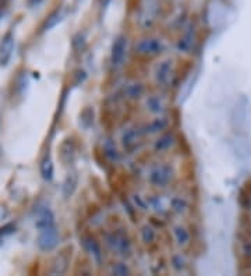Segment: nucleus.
<instances>
[{"mask_svg": "<svg viewBox=\"0 0 251 276\" xmlns=\"http://www.w3.org/2000/svg\"><path fill=\"white\" fill-rule=\"evenodd\" d=\"M126 55H127V38L123 35H119L113 45H112V53H111V60L112 64L115 67H119L125 63Z\"/></svg>", "mask_w": 251, "mask_h": 276, "instance_id": "5", "label": "nucleus"}, {"mask_svg": "<svg viewBox=\"0 0 251 276\" xmlns=\"http://www.w3.org/2000/svg\"><path fill=\"white\" fill-rule=\"evenodd\" d=\"M172 74H173V64H172V60H163L162 63H159V66L156 67V82H159V84H162V85L169 84Z\"/></svg>", "mask_w": 251, "mask_h": 276, "instance_id": "9", "label": "nucleus"}, {"mask_svg": "<svg viewBox=\"0 0 251 276\" xmlns=\"http://www.w3.org/2000/svg\"><path fill=\"white\" fill-rule=\"evenodd\" d=\"M104 150H105V154H106V157L112 159V161H118L119 159V151L116 148V145L111 141H106L104 145Z\"/></svg>", "mask_w": 251, "mask_h": 276, "instance_id": "24", "label": "nucleus"}, {"mask_svg": "<svg viewBox=\"0 0 251 276\" xmlns=\"http://www.w3.org/2000/svg\"><path fill=\"white\" fill-rule=\"evenodd\" d=\"M44 3V0H27V4L30 8H35L38 6H41Z\"/></svg>", "mask_w": 251, "mask_h": 276, "instance_id": "30", "label": "nucleus"}, {"mask_svg": "<svg viewBox=\"0 0 251 276\" xmlns=\"http://www.w3.org/2000/svg\"><path fill=\"white\" fill-rule=\"evenodd\" d=\"M112 274H113V275L125 276V275H128V274H130V269L127 268V265H126V264L119 262V264H116V265L112 268Z\"/></svg>", "mask_w": 251, "mask_h": 276, "instance_id": "26", "label": "nucleus"}, {"mask_svg": "<svg viewBox=\"0 0 251 276\" xmlns=\"http://www.w3.org/2000/svg\"><path fill=\"white\" fill-rule=\"evenodd\" d=\"M170 207L176 214H185L188 211V201L183 197H173L170 200Z\"/></svg>", "mask_w": 251, "mask_h": 276, "instance_id": "21", "label": "nucleus"}, {"mask_svg": "<svg viewBox=\"0 0 251 276\" xmlns=\"http://www.w3.org/2000/svg\"><path fill=\"white\" fill-rule=\"evenodd\" d=\"M8 218V209L3 205H0V222H3L4 219Z\"/></svg>", "mask_w": 251, "mask_h": 276, "instance_id": "28", "label": "nucleus"}, {"mask_svg": "<svg viewBox=\"0 0 251 276\" xmlns=\"http://www.w3.org/2000/svg\"><path fill=\"white\" fill-rule=\"evenodd\" d=\"M144 92H145V88L141 82H130L125 87L126 97L130 99H138L144 95Z\"/></svg>", "mask_w": 251, "mask_h": 276, "instance_id": "15", "label": "nucleus"}, {"mask_svg": "<svg viewBox=\"0 0 251 276\" xmlns=\"http://www.w3.org/2000/svg\"><path fill=\"white\" fill-rule=\"evenodd\" d=\"M59 241L60 234L56 226L46 227V229H42V230L38 231L37 244L39 247V250L44 251V253H51V251H53L56 247L59 246Z\"/></svg>", "mask_w": 251, "mask_h": 276, "instance_id": "1", "label": "nucleus"}, {"mask_svg": "<svg viewBox=\"0 0 251 276\" xmlns=\"http://www.w3.org/2000/svg\"><path fill=\"white\" fill-rule=\"evenodd\" d=\"M173 236H175V240L180 247H186L190 244L191 241V234L190 231L186 229L185 226H176L173 227Z\"/></svg>", "mask_w": 251, "mask_h": 276, "instance_id": "13", "label": "nucleus"}, {"mask_svg": "<svg viewBox=\"0 0 251 276\" xmlns=\"http://www.w3.org/2000/svg\"><path fill=\"white\" fill-rule=\"evenodd\" d=\"M39 170H41V176H42V179L45 181H52L53 176H55V166H53V162L49 154H46L42 158L41 165H39Z\"/></svg>", "mask_w": 251, "mask_h": 276, "instance_id": "11", "label": "nucleus"}, {"mask_svg": "<svg viewBox=\"0 0 251 276\" xmlns=\"http://www.w3.org/2000/svg\"><path fill=\"white\" fill-rule=\"evenodd\" d=\"M82 244H84V248L87 250V253L92 255V258H95L98 262L102 260V250H101V246L98 244V241L95 239H92V237H84L82 239Z\"/></svg>", "mask_w": 251, "mask_h": 276, "instance_id": "12", "label": "nucleus"}, {"mask_svg": "<svg viewBox=\"0 0 251 276\" xmlns=\"http://www.w3.org/2000/svg\"><path fill=\"white\" fill-rule=\"evenodd\" d=\"M145 106L152 114H161L163 112V102L162 99L156 95H149L145 101Z\"/></svg>", "mask_w": 251, "mask_h": 276, "instance_id": "17", "label": "nucleus"}, {"mask_svg": "<svg viewBox=\"0 0 251 276\" xmlns=\"http://www.w3.org/2000/svg\"><path fill=\"white\" fill-rule=\"evenodd\" d=\"M158 10V4L155 0H145V4H142L140 13V21L142 25H151L154 23Z\"/></svg>", "mask_w": 251, "mask_h": 276, "instance_id": "8", "label": "nucleus"}, {"mask_svg": "<svg viewBox=\"0 0 251 276\" xmlns=\"http://www.w3.org/2000/svg\"><path fill=\"white\" fill-rule=\"evenodd\" d=\"M52 226H56V222H55V215H53L51 208L44 207V208L39 209L37 215V221H35V227L38 229V231L46 229V227H52Z\"/></svg>", "mask_w": 251, "mask_h": 276, "instance_id": "7", "label": "nucleus"}, {"mask_svg": "<svg viewBox=\"0 0 251 276\" xmlns=\"http://www.w3.org/2000/svg\"><path fill=\"white\" fill-rule=\"evenodd\" d=\"M141 239H142V241H144L145 244L154 243L156 239L155 230H154L151 226H144V227L141 229Z\"/></svg>", "mask_w": 251, "mask_h": 276, "instance_id": "23", "label": "nucleus"}, {"mask_svg": "<svg viewBox=\"0 0 251 276\" xmlns=\"http://www.w3.org/2000/svg\"><path fill=\"white\" fill-rule=\"evenodd\" d=\"M68 255L66 254H60L59 257L56 258V261L53 264V269H52V274H64L66 272L67 267H68Z\"/></svg>", "mask_w": 251, "mask_h": 276, "instance_id": "22", "label": "nucleus"}, {"mask_svg": "<svg viewBox=\"0 0 251 276\" xmlns=\"http://www.w3.org/2000/svg\"><path fill=\"white\" fill-rule=\"evenodd\" d=\"M135 53L144 57H155L165 51V45L158 38H144L135 44Z\"/></svg>", "mask_w": 251, "mask_h": 276, "instance_id": "3", "label": "nucleus"}, {"mask_svg": "<svg viewBox=\"0 0 251 276\" xmlns=\"http://www.w3.org/2000/svg\"><path fill=\"white\" fill-rule=\"evenodd\" d=\"M141 134H142V131L137 130V128H128V130H126L125 134L122 135L123 145H125L126 148H131L133 145H135L138 142Z\"/></svg>", "mask_w": 251, "mask_h": 276, "instance_id": "14", "label": "nucleus"}, {"mask_svg": "<svg viewBox=\"0 0 251 276\" xmlns=\"http://www.w3.org/2000/svg\"><path fill=\"white\" fill-rule=\"evenodd\" d=\"M77 183H78V177H77L75 173H71V174L67 176L64 183H63V195L66 198H68L70 195L73 194L74 190L77 188Z\"/></svg>", "mask_w": 251, "mask_h": 276, "instance_id": "20", "label": "nucleus"}, {"mask_svg": "<svg viewBox=\"0 0 251 276\" xmlns=\"http://www.w3.org/2000/svg\"><path fill=\"white\" fill-rule=\"evenodd\" d=\"M14 37L13 32H7L1 42H0V66H6L11 56H13V51H14Z\"/></svg>", "mask_w": 251, "mask_h": 276, "instance_id": "6", "label": "nucleus"}, {"mask_svg": "<svg viewBox=\"0 0 251 276\" xmlns=\"http://www.w3.org/2000/svg\"><path fill=\"white\" fill-rule=\"evenodd\" d=\"M172 267L176 269V271H183L186 268L185 257L182 254L173 255V258H172Z\"/></svg>", "mask_w": 251, "mask_h": 276, "instance_id": "25", "label": "nucleus"}, {"mask_svg": "<svg viewBox=\"0 0 251 276\" xmlns=\"http://www.w3.org/2000/svg\"><path fill=\"white\" fill-rule=\"evenodd\" d=\"M106 243L113 251L122 255H128L131 251V241L123 231H113L106 236Z\"/></svg>", "mask_w": 251, "mask_h": 276, "instance_id": "4", "label": "nucleus"}, {"mask_svg": "<svg viewBox=\"0 0 251 276\" xmlns=\"http://www.w3.org/2000/svg\"><path fill=\"white\" fill-rule=\"evenodd\" d=\"M242 253L247 260H251V241H249V240L244 241L243 246H242Z\"/></svg>", "mask_w": 251, "mask_h": 276, "instance_id": "27", "label": "nucleus"}, {"mask_svg": "<svg viewBox=\"0 0 251 276\" xmlns=\"http://www.w3.org/2000/svg\"><path fill=\"white\" fill-rule=\"evenodd\" d=\"M112 0H101V3H102V6L106 7V6H109V3H111Z\"/></svg>", "mask_w": 251, "mask_h": 276, "instance_id": "31", "label": "nucleus"}, {"mask_svg": "<svg viewBox=\"0 0 251 276\" xmlns=\"http://www.w3.org/2000/svg\"><path fill=\"white\" fill-rule=\"evenodd\" d=\"M195 39V37H194V31L191 30V28H188V31L185 34V37L182 38L180 41L178 42V49L180 51V52H188L190 49L192 48V45H194V41Z\"/></svg>", "mask_w": 251, "mask_h": 276, "instance_id": "18", "label": "nucleus"}, {"mask_svg": "<svg viewBox=\"0 0 251 276\" xmlns=\"http://www.w3.org/2000/svg\"><path fill=\"white\" fill-rule=\"evenodd\" d=\"M173 173L175 172L170 165H155L148 173V180L152 186L166 187L173 179Z\"/></svg>", "mask_w": 251, "mask_h": 276, "instance_id": "2", "label": "nucleus"}, {"mask_svg": "<svg viewBox=\"0 0 251 276\" xmlns=\"http://www.w3.org/2000/svg\"><path fill=\"white\" fill-rule=\"evenodd\" d=\"M134 202H135V204H138V207H140V209H142V211H147V207H145V202L141 200L140 195H134Z\"/></svg>", "mask_w": 251, "mask_h": 276, "instance_id": "29", "label": "nucleus"}, {"mask_svg": "<svg viewBox=\"0 0 251 276\" xmlns=\"http://www.w3.org/2000/svg\"><path fill=\"white\" fill-rule=\"evenodd\" d=\"M63 18H64V13H63V10L62 8H58V10H55L52 14L49 15L48 18H46V21H45L44 27H42V30L44 31H51L52 28H55L56 25L59 23L63 21Z\"/></svg>", "mask_w": 251, "mask_h": 276, "instance_id": "16", "label": "nucleus"}, {"mask_svg": "<svg viewBox=\"0 0 251 276\" xmlns=\"http://www.w3.org/2000/svg\"><path fill=\"white\" fill-rule=\"evenodd\" d=\"M173 144H175V135L172 134V133H166V134H163L162 137H159V138L156 140L154 147H155V151L162 152V151L169 150Z\"/></svg>", "mask_w": 251, "mask_h": 276, "instance_id": "19", "label": "nucleus"}, {"mask_svg": "<svg viewBox=\"0 0 251 276\" xmlns=\"http://www.w3.org/2000/svg\"><path fill=\"white\" fill-rule=\"evenodd\" d=\"M168 126H169V120L161 116V117H156L152 121H149L147 126L144 127L142 133H145V134H156V133H161L163 130H166Z\"/></svg>", "mask_w": 251, "mask_h": 276, "instance_id": "10", "label": "nucleus"}]
</instances>
